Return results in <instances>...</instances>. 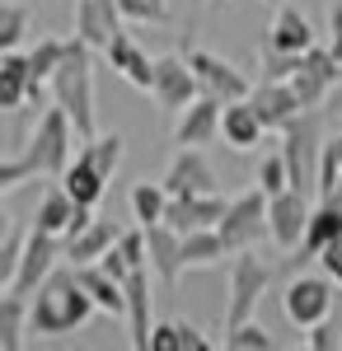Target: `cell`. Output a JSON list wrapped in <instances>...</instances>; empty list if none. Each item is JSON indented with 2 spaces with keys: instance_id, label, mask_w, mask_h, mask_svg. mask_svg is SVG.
<instances>
[{
  "instance_id": "1",
  "label": "cell",
  "mask_w": 342,
  "mask_h": 351,
  "mask_svg": "<svg viewBox=\"0 0 342 351\" xmlns=\"http://www.w3.org/2000/svg\"><path fill=\"white\" fill-rule=\"evenodd\" d=\"M99 314L94 295L80 286L76 267L71 271H52L33 295H28V332L38 337H61V332H76Z\"/></svg>"
},
{
  "instance_id": "2",
  "label": "cell",
  "mask_w": 342,
  "mask_h": 351,
  "mask_svg": "<svg viewBox=\"0 0 342 351\" xmlns=\"http://www.w3.org/2000/svg\"><path fill=\"white\" fill-rule=\"evenodd\" d=\"M52 104L71 112V122H76L80 141H89V136H99V117H94V47L84 43V38H66V61L56 66L52 75Z\"/></svg>"
},
{
  "instance_id": "3",
  "label": "cell",
  "mask_w": 342,
  "mask_h": 351,
  "mask_svg": "<svg viewBox=\"0 0 342 351\" xmlns=\"http://www.w3.org/2000/svg\"><path fill=\"white\" fill-rule=\"evenodd\" d=\"M76 136L80 132H76V122H71V112L61 108V104H52V108H43V117H38V127H33V136H28V145H24V155L38 164V173L61 178L66 164L76 160L71 155Z\"/></svg>"
},
{
  "instance_id": "4",
  "label": "cell",
  "mask_w": 342,
  "mask_h": 351,
  "mask_svg": "<svg viewBox=\"0 0 342 351\" xmlns=\"http://www.w3.org/2000/svg\"><path fill=\"white\" fill-rule=\"evenodd\" d=\"M267 286H272V267H267L263 258L253 253V248H239L230 253V300H225V332L239 324H249L253 314H258V304H263Z\"/></svg>"
},
{
  "instance_id": "5",
  "label": "cell",
  "mask_w": 342,
  "mask_h": 351,
  "mask_svg": "<svg viewBox=\"0 0 342 351\" xmlns=\"http://www.w3.org/2000/svg\"><path fill=\"white\" fill-rule=\"evenodd\" d=\"M282 155L290 164V188H319V160H323V127L319 112L305 108L282 127Z\"/></svg>"
},
{
  "instance_id": "6",
  "label": "cell",
  "mask_w": 342,
  "mask_h": 351,
  "mask_svg": "<svg viewBox=\"0 0 342 351\" xmlns=\"http://www.w3.org/2000/svg\"><path fill=\"white\" fill-rule=\"evenodd\" d=\"M267 202H272V197H267L263 188H249V192H239V197H230V211H225V220L216 225L220 239L230 243V253L253 248V243H263V234H272Z\"/></svg>"
},
{
  "instance_id": "7",
  "label": "cell",
  "mask_w": 342,
  "mask_h": 351,
  "mask_svg": "<svg viewBox=\"0 0 342 351\" xmlns=\"http://www.w3.org/2000/svg\"><path fill=\"white\" fill-rule=\"evenodd\" d=\"M150 94H155L159 112L179 117L187 104L202 99V80H197V71L187 66L183 52H169V56H155V84H150Z\"/></svg>"
},
{
  "instance_id": "8",
  "label": "cell",
  "mask_w": 342,
  "mask_h": 351,
  "mask_svg": "<svg viewBox=\"0 0 342 351\" xmlns=\"http://www.w3.org/2000/svg\"><path fill=\"white\" fill-rule=\"evenodd\" d=\"M342 286L323 271V276H295L286 286V295H282V309H286V319L295 328H315L323 319H333V295H338Z\"/></svg>"
},
{
  "instance_id": "9",
  "label": "cell",
  "mask_w": 342,
  "mask_h": 351,
  "mask_svg": "<svg viewBox=\"0 0 342 351\" xmlns=\"http://www.w3.org/2000/svg\"><path fill=\"white\" fill-rule=\"evenodd\" d=\"M183 56H187V66L197 71V80H202V94L220 99V104H235V99H249L253 94V84L244 80V71H239L235 61L207 52V47H187Z\"/></svg>"
},
{
  "instance_id": "10",
  "label": "cell",
  "mask_w": 342,
  "mask_h": 351,
  "mask_svg": "<svg viewBox=\"0 0 342 351\" xmlns=\"http://www.w3.org/2000/svg\"><path fill=\"white\" fill-rule=\"evenodd\" d=\"M56 258H66V243L61 234H47V230H28V243H24V258H19V276L10 281L14 295H33L47 276L56 271Z\"/></svg>"
},
{
  "instance_id": "11",
  "label": "cell",
  "mask_w": 342,
  "mask_h": 351,
  "mask_svg": "<svg viewBox=\"0 0 342 351\" xmlns=\"http://www.w3.org/2000/svg\"><path fill=\"white\" fill-rule=\"evenodd\" d=\"M338 75H342V56L333 47H310V52L300 56V71L290 75V84H295V94H300L305 108H319L333 94Z\"/></svg>"
},
{
  "instance_id": "12",
  "label": "cell",
  "mask_w": 342,
  "mask_h": 351,
  "mask_svg": "<svg viewBox=\"0 0 342 351\" xmlns=\"http://www.w3.org/2000/svg\"><path fill=\"white\" fill-rule=\"evenodd\" d=\"M117 33H127V14H122L117 0H76V38L108 52V43Z\"/></svg>"
},
{
  "instance_id": "13",
  "label": "cell",
  "mask_w": 342,
  "mask_h": 351,
  "mask_svg": "<svg viewBox=\"0 0 342 351\" xmlns=\"http://www.w3.org/2000/svg\"><path fill=\"white\" fill-rule=\"evenodd\" d=\"M94 220V206H80L71 192L56 183L43 202H38V216H33V225L38 230H47V234H61V239H76L80 230Z\"/></svg>"
},
{
  "instance_id": "14",
  "label": "cell",
  "mask_w": 342,
  "mask_h": 351,
  "mask_svg": "<svg viewBox=\"0 0 342 351\" xmlns=\"http://www.w3.org/2000/svg\"><path fill=\"white\" fill-rule=\"evenodd\" d=\"M225 211H230V202L220 192H187V197H169L164 225H174L179 234H187V230H211V225L225 220Z\"/></svg>"
},
{
  "instance_id": "15",
  "label": "cell",
  "mask_w": 342,
  "mask_h": 351,
  "mask_svg": "<svg viewBox=\"0 0 342 351\" xmlns=\"http://www.w3.org/2000/svg\"><path fill=\"white\" fill-rule=\"evenodd\" d=\"M310 202H305V192L300 188H286L277 192L272 202H267V220H272V239L282 243V248H300L305 243V225H310Z\"/></svg>"
},
{
  "instance_id": "16",
  "label": "cell",
  "mask_w": 342,
  "mask_h": 351,
  "mask_svg": "<svg viewBox=\"0 0 342 351\" xmlns=\"http://www.w3.org/2000/svg\"><path fill=\"white\" fill-rule=\"evenodd\" d=\"M159 183L174 192V197H187V192H216V169L207 164L202 145H183V150L169 160V169H164Z\"/></svg>"
},
{
  "instance_id": "17",
  "label": "cell",
  "mask_w": 342,
  "mask_h": 351,
  "mask_svg": "<svg viewBox=\"0 0 342 351\" xmlns=\"http://www.w3.org/2000/svg\"><path fill=\"white\" fill-rule=\"evenodd\" d=\"M146 253H150V271H155L159 286H174L179 276L187 271L183 263V234L174 225H146Z\"/></svg>"
},
{
  "instance_id": "18",
  "label": "cell",
  "mask_w": 342,
  "mask_h": 351,
  "mask_svg": "<svg viewBox=\"0 0 342 351\" xmlns=\"http://www.w3.org/2000/svg\"><path fill=\"white\" fill-rule=\"evenodd\" d=\"M220 117H225V104L211 99V94H202L197 104H187V108L179 112L174 141H179V145H211V141H220Z\"/></svg>"
},
{
  "instance_id": "19",
  "label": "cell",
  "mask_w": 342,
  "mask_h": 351,
  "mask_svg": "<svg viewBox=\"0 0 342 351\" xmlns=\"http://www.w3.org/2000/svg\"><path fill=\"white\" fill-rule=\"evenodd\" d=\"M150 263L146 267H132V276L122 281L127 286V328H132V347L136 351H150V332H155V319H150Z\"/></svg>"
},
{
  "instance_id": "20",
  "label": "cell",
  "mask_w": 342,
  "mask_h": 351,
  "mask_svg": "<svg viewBox=\"0 0 342 351\" xmlns=\"http://www.w3.org/2000/svg\"><path fill=\"white\" fill-rule=\"evenodd\" d=\"M253 108H258V117L267 122V132H282L290 117H300L305 112V104H300V94H295V84L290 80H263L253 84Z\"/></svg>"
},
{
  "instance_id": "21",
  "label": "cell",
  "mask_w": 342,
  "mask_h": 351,
  "mask_svg": "<svg viewBox=\"0 0 342 351\" xmlns=\"http://www.w3.org/2000/svg\"><path fill=\"white\" fill-rule=\"evenodd\" d=\"M104 56H108V66H113L127 84H136V89H150V84H155V56L146 52L132 33H117V38L108 43Z\"/></svg>"
},
{
  "instance_id": "22",
  "label": "cell",
  "mask_w": 342,
  "mask_h": 351,
  "mask_svg": "<svg viewBox=\"0 0 342 351\" xmlns=\"http://www.w3.org/2000/svg\"><path fill=\"white\" fill-rule=\"evenodd\" d=\"M56 183L71 192L80 206H99V202H104V192H108V173L99 169V164H94V155H89V150L80 145L76 160L66 164V173H61Z\"/></svg>"
},
{
  "instance_id": "23",
  "label": "cell",
  "mask_w": 342,
  "mask_h": 351,
  "mask_svg": "<svg viewBox=\"0 0 342 351\" xmlns=\"http://www.w3.org/2000/svg\"><path fill=\"white\" fill-rule=\"evenodd\" d=\"M263 132H267V122L258 117L253 99H235V104H225L220 141H225L230 150H253V145H263Z\"/></svg>"
},
{
  "instance_id": "24",
  "label": "cell",
  "mask_w": 342,
  "mask_h": 351,
  "mask_svg": "<svg viewBox=\"0 0 342 351\" xmlns=\"http://www.w3.org/2000/svg\"><path fill=\"white\" fill-rule=\"evenodd\" d=\"M80 286L94 295V304H99V314H113V319H127V286L113 276V271L104 267V263H80L76 267Z\"/></svg>"
},
{
  "instance_id": "25",
  "label": "cell",
  "mask_w": 342,
  "mask_h": 351,
  "mask_svg": "<svg viewBox=\"0 0 342 351\" xmlns=\"http://www.w3.org/2000/svg\"><path fill=\"white\" fill-rule=\"evenodd\" d=\"M267 47H277V52H310L315 47V24L295 10V5H277V14H272V28H267L263 38Z\"/></svg>"
},
{
  "instance_id": "26",
  "label": "cell",
  "mask_w": 342,
  "mask_h": 351,
  "mask_svg": "<svg viewBox=\"0 0 342 351\" xmlns=\"http://www.w3.org/2000/svg\"><path fill=\"white\" fill-rule=\"evenodd\" d=\"M117 239H122V230H117L113 220H89L76 239H66V258H71V267H80V263H99Z\"/></svg>"
},
{
  "instance_id": "27",
  "label": "cell",
  "mask_w": 342,
  "mask_h": 351,
  "mask_svg": "<svg viewBox=\"0 0 342 351\" xmlns=\"http://www.w3.org/2000/svg\"><path fill=\"white\" fill-rule=\"evenodd\" d=\"M28 84H33V71H28V52H0V108L14 112L28 104Z\"/></svg>"
},
{
  "instance_id": "28",
  "label": "cell",
  "mask_w": 342,
  "mask_h": 351,
  "mask_svg": "<svg viewBox=\"0 0 342 351\" xmlns=\"http://www.w3.org/2000/svg\"><path fill=\"white\" fill-rule=\"evenodd\" d=\"M342 234V202H333V197H323L315 211H310V225H305V243H300V253L305 258H319L328 243Z\"/></svg>"
},
{
  "instance_id": "29",
  "label": "cell",
  "mask_w": 342,
  "mask_h": 351,
  "mask_svg": "<svg viewBox=\"0 0 342 351\" xmlns=\"http://www.w3.org/2000/svg\"><path fill=\"white\" fill-rule=\"evenodd\" d=\"M230 258V243L220 239V230L211 225V230H187L183 234V263L187 267H216V263H225Z\"/></svg>"
},
{
  "instance_id": "30",
  "label": "cell",
  "mask_w": 342,
  "mask_h": 351,
  "mask_svg": "<svg viewBox=\"0 0 342 351\" xmlns=\"http://www.w3.org/2000/svg\"><path fill=\"white\" fill-rule=\"evenodd\" d=\"M28 328V295L0 291V351H19Z\"/></svg>"
},
{
  "instance_id": "31",
  "label": "cell",
  "mask_w": 342,
  "mask_h": 351,
  "mask_svg": "<svg viewBox=\"0 0 342 351\" xmlns=\"http://www.w3.org/2000/svg\"><path fill=\"white\" fill-rule=\"evenodd\" d=\"M169 197L174 192L164 188V183H136L132 188V220L136 225H159V220L169 216Z\"/></svg>"
},
{
  "instance_id": "32",
  "label": "cell",
  "mask_w": 342,
  "mask_h": 351,
  "mask_svg": "<svg viewBox=\"0 0 342 351\" xmlns=\"http://www.w3.org/2000/svg\"><path fill=\"white\" fill-rule=\"evenodd\" d=\"M61 61H66V38H38V43L28 47V71H33V80L52 84Z\"/></svg>"
},
{
  "instance_id": "33",
  "label": "cell",
  "mask_w": 342,
  "mask_h": 351,
  "mask_svg": "<svg viewBox=\"0 0 342 351\" xmlns=\"http://www.w3.org/2000/svg\"><path fill=\"white\" fill-rule=\"evenodd\" d=\"M24 243H28V230H19V225H5V243H0V291H10V281L19 276Z\"/></svg>"
},
{
  "instance_id": "34",
  "label": "cell",
  "mask_w": 342,
  "mask_h": 351,
  "mask_svg": "<svg viewBox=\"0 0 342 351\" xmlns=\"http://www.w3.org/2000/svg\"><path fill=\"white\" fill-rule=\"evenodd\" d=\"M28 33V10L19 0H5L0 5V52H14Z\"/></svg>"
},
{
  "instance_id": "35",
  "label": "cell",
  "mask_w": 342,
  "mask_h": 351,
  "mask_svg": "<svg viewBox=\"0 0 342 351\" xmlns=\"http://www.w3.org/2000/svg\"><path fill=\"white\" fill-rule=\"evenodd\" d=\"M84 150H89V155H94V164H99L108 178H113V173H117V164H122V155H127V141H122L117 132L89 136V141H84Z\"/></svg>"
},
{
  "instance_id": "36",
  "label": "cell",
  "mask_w": 342,
  "mask_h": 351,
  "mask_svg": "<svg viewBox=\"0 0 342 351\" xmlns=\"http://www.w3.org/2000/svg\"><path fill=\"white\" fill-rule=\"evenodd\" d=\"M225 347L230 351H272L277 342H272V332H267L258 319H249V324H239L225 332Z\"/></svg>"
},
{
  "instance_id": "37",
  "label": "cell",
  "mask_w": 342,
  "mask_h": 351,
  "mask_svg": "<svg viewBox=\"0 0 342 351\" xmlns=\"http://www.w3.org/2000/svg\"><path fill=\"white\" fill-rule=\"evenodd\" d=\"M28 178H38V164L28 160L24 150H10V155L0 160V192H14V188H24Z\"/></svg>"
},
{
  "instance_id": "38",
  "label": "cell",
  "mask_w": 342,
  "mask_h": 351,
  "mask_svg": "<svg viewBox=\"0 0 342 351\" xmlns=\"http://www.w3.org/2000/svg\"><path fill=\"white\" fill-rule=\"evenodd\" d=\"M258 56H263V80H290L300 71V56L305 52H277V47L258 43Z\"/></svg>"
},
{
  "instance_id": "39",
  "label": "cell",
  "mask_w": 342,
  "mask_h": 351,
  "mask_svg": "<svg viewBox=\"0 0 342 351\" xmlns=\"http://www.w3.org/2000/svg\"><path fill=\"white\" fill-rule=\"evenodd\" d=\"M258 188H263L267 197H277V192L290 188V164H286L282 150H277V155H267V160L258 164Z\"/></svg>"
},
{
  "instance_id": "40",
  "label": "cell",
  "mask_w": 342,
  "mask_h": 351,
  "mask_svg": "<svg viewBox=\"0 0 342 351\" xmlns=\"http://www.w3.org/2000/svg\"><path fill=\"white\" fill-rule=\"evenodd\" d=\"M305 347H315V351H338V347H342V319H338V324H333V319H323V324L305 328Z\"/></svg>"
},
{
  "instance_id": "41",
  "label": "cell",
  "mask_w": 342,
  "mask_h": 351,
  "mask_svg": "<svg viewBox=\"0 0 342 351\" xmlns=\"http://www.w3.org/2000/svg\"><path fill=\"white\" fill-rule=\"evenodd\" d=\"M117 248H122V258H127L132 267H146V263H150V253H146V225H136V230H122Z\"/></svg>"
},
{
  "instance_id": "42",
  "label": "cell",
  "mask_w": 342,
  "mask_h": 351,
  "mask_svg": "<svg viewBox=\"0 0 342 351\" xmlns=\"http://www.w3.org/2000/svg\"><path fill=\"white\" fill-rule=\"evenodd\" d=\"M117 5L132 24H159L164 19V0H117Z\"/></svg>"
},
{
  "instance_id": "43",
  "label": "cell",
  "mask_w": 342,
  "mask_h": 351,
  "mask_svg": "<svg viewBox=\"0 0 342 351\" xmlns=\"http://www.w3.org/2000/svg\"><path fill=\"white\" fill-rule=\"evenodd\" d=\"M150 351H183L179 324H155V332H150Z\"/></svg>"
},
{
  "instance_id": "44",
  "label": "cell",
  "mask_w": 342,
  "mask_h": 351,
  "mask_svg": "<svg viewBox=\"0 0 342 351\" xmlns=\"http://www.w3.org/2000/svg\"><path fill=\"white\" fill-rule=\"evenodd\" d=\"M319 267H323V271H328V276H333V281L342 286V234L328 243L323 253H319Z\"/></svg>"
},
{
  "instance_id": "45",
  "label": "cell",
  "mask_w": 342,
  "mask_h": 351,
  "mask_svg": "<svg viewBox=\"0 0 342 351\" xmlns=\"http://www.w3.org/2000/svg\"><path fill=\"white\" fill-rule=\"evenodd\" d=\"M99 263H104L108 271H113V276H117V281H127V276H132V263H127V258H122V248H117V243H113V248H108L104 258H99Z\"/></svg>"
},
{
  "instance_id": "46",
  "label": "cell",
  "mask_w": 342,
  "mask_h": 351,
  "mask_svg": "<svg viewBox=\"0 0 342 351\" xmlns=\"http://www.w3.org/2000/svg\"><path fill=\"white\" fill-rule=\"evenodd\" d=\"M328 33H333V43H328V47L342 56V0H333V5H328Z\"/></svg>"
},
{
  "instance_id": "47",
  "label": "cell",
  "mask_w": 342,
  "mask_h": 351,
  "mask_svg": "<svg viewBox=\"0 0 342 351\" xmlns=\"http://www.w3.org/2000/svg\"><path fill=\"white\" fill-rule=\"evenodd\" d=\"M179 337H183V351H207V347H211V342H207V337H202L192 324H179Z\"/></svg>"
},
{
  "instance_id": "48",
  "label": "cell",
  "mask_w": 342,
  "mask_h": 351,
  "mask_svg": "<svg viewBox=\"0 0 342 351\" xmlns=\"http://www.w3.org/2000/svg\"><path fill=\"white\" fill-rule=\"evenodd\" d=\"M328 150H333V155L342 160V132H338V136H328Z\"/></svg>"
},
{
  "instance_id": "49",
  "label": "cell",
  "mask_w": 342,
  "mask_h": 351,
  "mask_svg": "<svg viewBox=\"0 0 342 351\" xmlns=\"http://www.w3.org/2000/svg\"><path fill=\"white\" fill-rule=\"evenodd\" d=\"M192 5H207V0H192Z\"/></svg>"
},
{
  "instance_id": "50",
  "label": "cell",
  "mask_w": 342,
  "mask_h": 351,
  "mask_svg": "<svg viewBox=\"0 0 342 351\" xmlns=\"http://www.w3.org/2000/svg\"><path fill=\"white\" fill-rule=\"evenodd\" d=\"M267 5H282V0H267Z\"/></svg>"
},
{
  "instance_id": "51",
  "label": "cell",
  "mask_w": 342,
  "mask_h": 351,
  "mask_svg": "<svg viewBox=\"0 0 342 351\" xmlns=\"http://www.w3.org/2000/svg\"><path fill=\"white\" fill-rule=\"evenodd\" d=\"M338 112H342V99H338Z\"/></svg>"
}]
</instances>
